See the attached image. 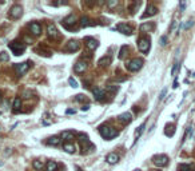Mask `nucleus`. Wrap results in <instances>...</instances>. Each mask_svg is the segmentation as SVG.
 <instances>
[{
	"mask_svg": "<svg viewBox=\"0 0 195 171\" xmlns=\"http://www.w3.org/2000/svg\"><path fill=\"white\" fill-rule=\"evenodd\" d=\"M99 132H100V135L103 136V138H106V139H111V138L118 135V131L115 130V128H112V127H108V126L100 127V128H99Z\"/></svg>",
	"mask_w": 195,
	"mask_h": 171,
	"instance_id": "f257e3e1",
	"label": "nucleus"
},
{
	"mask_svg": "<svg viewBox=\"0 0 195 171\" xmlns=\"http://www.w3.org/2000/svg\"><path fill=\"white\" fill-rule=\"evenodd\" d=\"M138 47L140 52L147 54L148 51H150V38L148 36H140L138 40Z\"/></svg>",
	"mask_w": 195,
	"mask_h": 171,
	"instance_id": "f03ea898",
	"label": "nucleus"
},
{
	"mask_svg": "<svg viewBox=\"0 0 195 171\" xmlns=\"http://www.w3.org/2000/svg\"><path fill=\"white\" fill-rule=\"evenodd\" d=\"M142 66H143V60H142V59H139V57H135V59H132V60H130L128 63L126 64L127 70L131 71V72H135V71L140 70Z\"/></svg>",
	"mask_w": 195,
	"mask_h": 171,
	"instance_id": "7ed1b4c3",
	"label": "nucleus"
},
{
	"mask_svg": "<svg viewBox=\"0 0 195 171\" xmlns=\"http://www.w3.org/2000/svg\"><path fill=\"white\" fill-rule=\"evenodd\" d=\"M152 162H154V165L158 166V167H164L168 163V156L164 155V154H159V155H155L152 158Z\"/></svg>",
	"mask_w": 195,
	"mask_h": 171,
	"instance_id": "20e7f679",
	"label": "nucleus"
},
{
	"mask_svg": "<svg viewBox=\"0 0 195 171\" xmlns=\"http://www.w3.org/2000/svg\"><path fill=\"white\" fill-rule=\"evenodd\" d=\"M10 48L12 50V52L15 55H22L25 51V44L19 43V41H12V43L10 44Z\"/></svg>",
	"mask_w": 195,
	"mask_h": 171,
	"instance_id": "39448f33",
	"label": "nucleus"
},
{
	"mask_svg": "<svg viewBox=\"0 0 195 171\" xmlns=\"http://www.w3.org/2000/svg\"><path fill=\"white\" fill-rule=\"evenodd\" d=\"M15 72H16V75H19V76H22V75H24L27 71H28V68H29V62H25V63H18V64H15Z\"/></svg>",
	"mask_w": 195,
	"mask_h": 171,
	"instance_id": "423d86ee",
	"label": "nucleus"
},
{
	"mask_svg": "<svg viewBox=\"0 0 195 171\" xmlns=\"http://www.w3.org/2000/svg\"><path fill=\"white\" fill-rule=\"evenodd\" d=\"M47 32H48V36H50V38H52L54 40H56V39L60 38L59 31H58L56 25L52 24V23H50V24L47 25Z\"/></svg>",
	"mask_w": 195,
	"mask_h": 171,
	"instance_id": "0eeeda50",
	"label": "nucleus"
},
{
	"mask_svg": "<svg viewBox=\"0 0 195 171\" xmlns=\"http://www.w3.org/2000/svg\"><path fill=\"white\" fill-rule=\"evenodd\" d=\"M76 23H78V18H76V15H74V13L68 15L66 19L63 20V24L66 25L67 28H71V27H74Z\"/></svg>",
	"mask_w": 195,
	"mask_h": 171,
	"instance_id": "6e6552de",
	"label": "nucleus"
},
{
	"mask_svg": "<svg viewBox=\"0 0 195 171\" xmlns=\"http://www.w3.org/2000/svg\"><path fill=\"white\" fill-rule=\"evenodd\" d=\"M116 29L119 32H122V34H124V35H131L132 31H134L131 25L126 24V23H120V24H118L116 25Z\"/></svg>",
	"mask_w": 195,
	"mask_h": 171,
	"instance_id": "1a4fd4ad",
	"label": "nucleus"
},
{
	"mask_svg": "<svg viewBox=\"0 0 195 171\" xmlns=\"http://www.w3.org/2000/svg\"><path fill=\"white\" fill-rule=\"evenodd\" d=\"M22 12H23L22 7H20L19 4H15V6L10 10V16L12 19H19L20 16H22Z\"/></svg>",
	"mask_w": 195,
	"mask_h": 171,
	"instance_id": "9d476101",
	"label": "nucleus"
},
{
	"mask_svg": "<svg viewBox=\"0 0 195 171\" xmlns=\"http://www.w3.org/2000/svg\"><path fill=\"white\" fill-rule=\"evenodd\" d=\"M79 140H80V143H82V147L84 150H90V151H92V150L95 149L94 144H92V143L87 139V135H80V139H79Z\"/></svg>",
	"mask_w": 195,
	"mask_h": 171,
	"instance_id": "9b49d317",
	"label": "nucleus"
},
{
	"mask_svg": "<svg viewBox=\"0 0 195 171\" xmlns=\"http://www.w3.org/2000/svg\"><path fill=\"white\" fill-rule=\"evenodd\" d=\"M79 48H80V43L78 40H69L66 44V51H68V52H75Z\"/></svg>",
	"mask_w": 195,
	"mask_h": 171,
	"instance_id": "f8f14e48",
	"label": "nucleus"
},
{
	"mask_svg": "<svg viewBox=\"0 0 195 171\" xmlns=\"http://www.w3.org/2000/svg\"><path fill=\"white\" fill-rule=\"evenodd\" d=\"M158 12V8L156 7H154L152 4H148L147 6V10H146V12L142 15V19H144V18H148V16H154L156 15Z\"/></svg>",
	"mask_w": 195,
	"mask_h": 171,
	"instance_id": "ddd939ff",
	"label": "nucleus"
},
{
	"mask_svg": "<svg viewBox=\"0 0 195 171\" xmlns=\"http://www.w3.org/2000/svg\"><path fill=\"white\" fill-rule=\"evenodd\" d=\"M86 70H87V63H86V62H82V60H79L78 63L75 64V67H74V71H75L76 74H83Z\"/></svg>",
	"mask_w": 195,
	"mask_h": 171,
	"instance_id": "4468645a",
	"label": "nucleus"
},
{
	"mask_svg": "<svg viewBox=\"0 0 195 171\" xmlns=\"http://www.w3.org/2000/svg\"><path fill=\"white\" fill-rule=\"evenodd\" d=\"M29 31L32 32V35H35V36H38V35H40V32H41V25L39 24V23H31L29 24Z\"/></svg>",
	"mask_w": 195,
	"mask_h": 171,
	"instance_id": "2eb2a0df",
	"label": "nucleus"
},
{
	"mask_svg": "<svg viewBox=\"0 0 195 171\" xmlns=\"http://www.w3.org/2000/svg\"><path fill=\"white\" fill-rule=\"evenodd\" d=\"M119 122H122L123 124H128L130 122L132 121V115L130 114V112H123V114H120L119 115Z\"/></svg>",
	"mask_w": 195,
	"mask_h": 171,
	"instance_id": "dca6fc26",
	"label": "nucleus"
},
{
	"mask_svg": "<svg viewBox=\"0 0 195 171\" xmlns=\"http://www.w3.org/2000/svg\"><path fill=\"white\" fill-rule=\"evenodd\" d=\"M86 47H87L90 51H94L95 48L98 47V41L92 38H87L86 39Z\"/></svg>",
	"mask_w": 195,
	"mask_h": 171,
	"instance_id": "f3484780",
	"label": "nucleus"
},
{
	"mask_svg": "<svg viewBox=\"0 0 195 171\" xmlns=\"http://www.w3.org/2000/svg\"><path fill=\"white\" fill-rule=\"evenodd\" d=\"M106 160H107L110 165H115V163H118V160H119V156H118L115 152H111V154H108V155H107Z\"/></svg>",
	"mask_w": 195,
	"mask_h": 171,
	"instance_id": "a211bd4d",
	"label": "nucleus"
},
{
	"mask_svg": "<svg viewBox=\"0 0 195 171\" xmlns=\"http://www.w3.org/2000/svg\"><path fill=\"white\" fill-rule=\"evenodd\" d=\"M154 28H155L154 23H144V24L140 25V31L142 32H151Z\"/></svg>",
	"mask_w": 195,
	"mask_h": 171,
	"instance_id": "6ab92c4d",
	"label": "nucleus"
},
{
	"mask_svg": "<svg viewBox=\"0 0 195 171\" xmlns=\"http://www.w3.org/2000/svg\"><path fill=\"white\" fill-rule=\"evenodd\" d=\"M98 64H99V67H108L111 64V56H103L98 62Z\"/></svg>",
	"mask_w": 195,
	"mask_h": 171,
	"instance_id": "aec40b11",
	"label": "nucleus"
},
{
	"mask_svg": "<svg viewBox=\"0 0 195 171\" xmlns=\"http://www.w3.org/2000/svg\"><path fill=\"white\" fill-rule=\"evenodd\" d=\"M94 96H95V99H98V100H102V99L106 96V92H104L102 88H94Z\"/></svg>",
	"mask_w": 195,
	"mask_h": 171,
	"instance_id": "412c9836",
	"label": "nucleus"
},
{
	"mask_svg": "<svg viewBox=\"0 0 195 171\" xmlns=\"http://www.w3.org/2000/svg\"><path fill=\"white\" fill-rule=\"evenodd\" d=\"M178 171H195V165H179L178 166Z\"/></svg>",
	"mask_w": 195,
	"mask_h": 171,
	"instance_id": "4be33fe9",
	"label": "nucleus"
},
{
	"mask_svg": "<svg viewBox=\"0 0 195 171\" xmlns=\"http://www.w3.org/2000/svg\"><path fill=\"white\" fill-rule=\"evenodd\" d=\"M60 143H62V139L59 136H52L48 139V144H51V146H59Z\"/></svg>",
	"mask_w": 195,
	"mask_h": 171,
	"instance_id": "5701e85b",
	"label": "nucleus"
},
{
	"mask_svg": "<svg viewBox=\"0 0 195 171\" xmlns=\"http://www.w3.org/2000/svg\"><path fill=\"white\" fill-rule=\"evenodd\" d=\"M63 149H64V151L68 152V154H74V152H75V146H74L72 143H64Z\"/></svg>",
	"mask_w": 195,
	"mask_h": 171,
	"instance_id": "b1692460",
	"label": "nucleus"
},
{
	"mask_svg": "<svg viewBox=\"0 0 195 171\" xmlns=\"http://www.w3.org/2000/svg\"><path fill=\"white\" fill-rule=\"evenodd\" d=\"M58 170V163L55 160H48L47 162V171H56Z\"/></svg>",
	"mask_w": 195,
	"mask_h": 171,
	"instance_id": "393cba45",
	"label": "nucleus"
},
{
	"mask_svg": "<svg viewBox=\"0 0 195 171\" xmlns=\"http://www.w3.org/2000/svg\"><path fill=\"white\" fill-rule=\"evenodd\" d=\"M62 139H66V140L74 139V132L72 131H63L62 132Z\"/></svg>",
	"mask_w": 195,
	"mask_h": 171,
	"instance_id": "a878e982",
	"label": "nucleus"
},
{
	"mask_svg": "<svg viewBox=\"0 0 195 171\" xmlns=\"http://www.w3.org/2000/svg\"><path fill=\"white\" fill-rule=\"evenodd\" d=\"M174 131H175V127H174V124H167L166 130H164V134H166L167 136H173Z\"/></svg>",
	"mask_w": 195,
	"mask_h": 171,
	"instance_id": "bb28decb",
	"label": "nucleus"
},
{
	"mask_svg": "<svg viewBox=\"0 0 195 171\" xmlns=\"http://www.w3.org/2000/svg\"><path fill=\"white\" fill-rule=\"evenodd\" d=\"M80 24H82V27H88V25H94L95 23H91V20L88 19L87 16H84V18H82V22H80Z\"/></svg>",
	"mask_w": 195,
	"mask_h": 171,
	"instance_id": "cd10ccee",
	"label": "nucleus"
},
{
	"mask_svg": "<svg viewBox=\"0 0 195 171\" xmlns=\"http://www.w3.org/2000/svg\"><path fill=\"white\" fill-rule=\"evenodd\" d=\"M20 107H22V100H20V98H15V100H13V110L19 111Z\"/></svg>",
	"mask_w": 195,
	"mask_h": 171,
	"instance_id": "c85d7f7f",
	"label": "nucleus"
},
{
	"mask_svg": "<svg viewBox=\"0 0 195 171\" xmlns=\"http://www.w3.org/2000/svg\"><path fill=\"white\" fill-rule=\"evenodd\" d=\"M10 60V55L7 52H0V62H8Z\"/></svg>",
	"mask_w": 195,
	"mask_h": 171,
	"instance_id": "c756f323",
	"label": "nucleus"
},
{
	"mask_svg": "<svg viewBox=\"0 0 195 171\" xmlns=\"http://www.w3.org/2000/svg\"><path fill=\"white\" fill-rule=\"evenodd\" d=\"M32 165H34V167L36 168V170H38V171H40L41 168H43V163H41L40 160H35L34 163H32Z\"/></svg>",
	"mask_w": 195,
	"mask_h": 171,
	"instance_id": "7c9ffc66",
	"label": "nucleus"
},
{
	"mask_svg": "<svg viewBox=\"0 0 195 171\" xmlns=\"http://www.w3.org/2000/svg\"><path fill=\"white\" fill-rule=\"evenodd\" d=\"M178 70H179V63H178V62H175V63H174L173 70H171V75L175 76V75H176V72H178Z\"/></svg>",
	"mask_w": 195,
	"mask_h": 171,
	"instance_id": "2f4dec72",
	"label": "nucleus"
},
{
	"mask_svg": "<svg viewBox=\"0 0 195 171\" xmlns=\"http://www.w3.org/2000/svg\"><path fill=\"white\" fill-rule=\"evenodd\" d=\"M144 127H146V123H143V124H142V126L138 128V130L135 131V136H136V138H139V136H140V134L143 132V130H144Z\"/></svg>",
	"mask_w": 195,
	"mask_h": 171,
	"instance_id": "473e14b6",
	"label": "nucleus"
},
{
	"mask_svg": "<svg viewBox=\"0 0 195 171\" xmlns=\"http://www.w3.org/2000/svg\"><path fill=\"white\" fill-rule=\"evenodd\" d=\"M118 6V0H111V1H107V7L108 8H115V7Z\"/></svg>",
	"mask_w": 195,
	"mask_h": 171,
	"instance_id": "72a5a7b5",
	"label": "nucleus"
},
{
	"mask_svg": "<svg viewBox=\"0 0 195 171\" xmlns=\"http://www.w3.org/2000/svg\"><path fill=\"white\" fill-rule=\"evenodd\" d=\"M126 51H127V46H123V47L120 48V54H119L120 59H123V57H124V55H126Z\"/></svg>",
	"mask_w": 195,
	"mask_h": 171,
	"instance_id": "f704fd0d",
	"label": "nucleus"
},
{
	"mask_svg": "<svg viewBox=\"0 0 195 171\" xmlns=\"http://www.w3.org/2000/svg\"><path fill=\"white\" fill-rule=\"evenodd\" d=\"M75 99L78 102H87V98H86L84 95H82V94H79V95H76L75 96Z\"/></svg>",
	"mask_w": 195,
	"mask_h": 171,
	"instance_id": "c9c22d12",
	"label": "nucleus"
},
{
	"mask_svg": "<svg viewBox=\"0 0 195 171\" xmlns=\"http://www.w3.org/2000/svg\"><path fill=\"white\" fill-rule=\"evenodd\" d=\"M39 52V55H43V56H51L50 51H44V50H36Z\"/></svg>",
	"mask_w": 195,
	"mask_h": 171,
	"instance_id": "e433bc0d",
	"label": "nucleus"
},
{
	"mask_svg": "<svg viewBox=\"0 0 195 171\" xmlns=\"http://www.w3.org/2000/svg\"><path fill=\"white\" fill-rule=\"evenodd\" d=\"M68 83H69V86H71V87H74V88H75V87H78V82H76L74 78H69Z\"/></svg>",
	"mask_w": 195,
	"mask_h": 171,
	"instance_id": "4c0bfd02",
	"label": "nucleus"
},
{
	"mask_svg": "<svg viewBox=\"0 0 195 171\" xmlns=\"http://www.w3.org/2000/svg\"><path fill=\"white\" fill-rule=\"evenodd\" d=\"M192 25H194V20H189V23H187V24L183 25V29H189L190 27H192Z\"/></svg>",
	"mask_w": 195,
	"mask_h": 171,
	"instance_id": "58836bf2",
	"label": "nucleus"
},
{
	"mask_svg": "<svg viewBox=\"0 0 195 171\" xmlns=\"http://www.w3.org/2000/svg\"><path fill=\"white\" fill-rule=\"evenodd\" d=\"M191 132H192V127H189V128H187V132H184V136H183V140H186V139H187V138H189V135H190Z\"/></svg>",
	"mask_w": 195,
	"mask_h": 171,
	"instance_id": "ea45409f",
	"label": "nucleus"
},
{
	"mask_svg": "<svg viewBox=\"0 0 195 171\" xmlns=\"http://www.w3.org/2000/svg\"><path fill=\"white\" fill-rule=\"evenodd\" d=\"M139 4H140V3H139V1H135V3H134V6L131 7V13H135V10H136V8H138V7H139Z\"/></svg>",
	"mask_w": 195,
	"mask_h": 171,
	"instance_id": "a19ab883",
	"label": "nucleus"
},
{
	"mask_svg": "<svg viewBox=\"0 0 195 171\" xmlns=\"http://www.w3.org/2000/svg\"><path fill=\"white\" fill-rule=\"evenodd\" d=\"M176 25H178V22L176 20H174L173 24H171V28H170V32H174V29L176 28Z\"/></svg>",
	"mask_w": 195,
	"mask_h": 171,
	"instance_id": "79ce46f5",
	"label": "nucleus"
},
{
	"mask_svg": "<svg viewBox=\"0 0 195 171\" xmlns=\"http://www.w3.org/2000/svg\"><path fill=\"white\" fill-rule=\"evenodd\" d=\"M166 92H167V90H166V88H163V90H162V92H161V95H159V100H163L164 95H166Z\"/></svg>",
	"mask_w": 195,
	"mask_h": 171,
	"instance_id": "37998d69",
	"label": "nucleus"
},
{
	"mask_svg": "<svg viewBox=\"0 0 195 171\" xmlns=\"http://www.w3.org/2000/svg\"><path fill=\"white\" fill-rule=\"evenodd\" d=\"M161 44L162 46H166L167 44V38H166V36H162V38H161Z\"/></svg>",
	"mask_w": 195,
	"mask_h": 171,
	"instance_id": "c03bdc74",
	"label": "nucleus"
},
{
	"mask_svg": "<svg viewBox=\"0 0 195 171\" xmlns=\"http://www.w3.org/2000/svg\"><path fill=\"white\" fill-rule=\"evenodd\" d=\"M29 96H31V92H29V91H24V92H23V98L28 99Z\"/></svg>",
	"mask_w": 195,
	"mask_h": 171,
	"instance_id": "a18cd8bd",
	"label": "nucleus"
},
{
	"mask_svg": "<svg viewBox=\"0 0 195 171\" xmlns=\"http://www.w3.org/2000/svg\"><path fill=\"white\" fill-rule=\"evenodd\" d=\"M106 88H107L108 91H116V90H118V87H112V86H107Z\"/></svg>",
	"mask_w": 195,
	"mask_h": 171,
	"instance_id": "49530a36",
	"label": "nucleus"
},
{
	"mask_svg": "<svg viewBox=\"0 0 195 171\" xmlns=\"http://www.w3.org/2000/svg\"><path fill=\"white\" fill-rule=\"evenodd\" d=\"M186 6H187V4H186L184 1H182V3H180V12H183V11H184Z\"/></svg>",
	"mask_w": 195,
	"mask_h": 171,
	"instance_id": "de8ad7c7",
	"label": "nucleus"
},
{
	"mask_svg": "<svg viewBox=\"0 0 195 171\" xmlns=\"http://www.w3.org/2000/svg\"><path fill=\"white\" fill-rule=\"evenodd\" d=\"M88 108H90V106H83V107H82V111H87Z\"/></svg>",
	"mask_w": 195,
	"mask_h": 171,
	"instance_id": "09e8293b",
	"label": "nucleus"
},
{
	"mask_svg": "<svg viewBox=\"0 0 195 171\" xmlns=\"http://www.w3.org/2000/svg\"><path fill=\"white\" fill-rule=\"evenodd\" d=\"M67 114H75V110H67Z\"/></svg>",
	"mask_w": 195,
	"mask_h": 171,
	"instance_id": "8fccbe9b",
	"label": "nucleus"
},
{
	"mask_svg": "<svg viewBox=\"0 0 195 171\" xmlns=\"http://www.w3.org/2000/svg\"><path fill=\"white\" fill-rule=\"evenodd\" d=\"M174 88H176V87H178V82H174V86H173Z\"/></svg>",
	"mask_w": 195,
	"mask_h": 171,
	"instance_id": "3c124183",
	"label": "nucleus"
},
{
	"mask_svg": "<svg viewBox=\"0 0 195 171\" xmlns=\"http://www.w3.org/2000/svg\"><path fill=\"white\" fill-rule=\"evenodd\" d=\"M78 171H83V170H82V168H78Z\"/></svg>",
	"mask_w": 195,
	"mask_h": 171,
	"instance_id": "603ef678",
	"label": "nucleus"
},
{
	"mask_svg": "<svg viewBox=\"0 0 195 171\" xmlns=\"http://www.w3.org/2000/svg\"><path fill=\"white\" fill-rule=\"evenodd\" d=\"M134 171H140V170H134Z\"/></svg>",
	"mask_w": 195,
	"mask_h": 171,
	"instance_id": "864d4df0",
	"label": "nucleus"
},
{
	"mask_svg": "<svg viewBox=\"0 0 195 171\" xmlns=\"http://www.w3.org/2000/svg\"><path fill=\"white\" fill-rule=\"evenodd\" d=\"M40 171H41V170H40Z\"/></svg>",
	"mask_w": 195,
	"mask_h": 171,
	"instance_id": "5fc2aeb1",
	"label": "nucleus"
}]
</instances>
